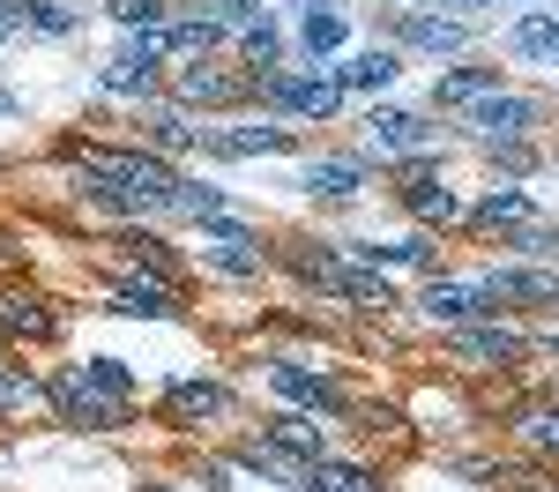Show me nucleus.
Returning <instances> with one entry per match:
<instances>
[{
	"mask_svg": "<svg viewBox=\"0 0 559 492\" xmlns=\"http://www.w3.org/2000/svg\"><path fill=\"white\" fill-rule=\"evenodd\" d=\"M83 187L90 202H105L120 217H173L187 179L157 149H83Z\"/></svg>",
	"mask_w": 559,
	"mask_h": 492,
	"instance_id": "nucleus-1",
	"label": "nucleus"
},
{
	"mask_svg": "<svg viewBox=\"0 0 559 492\" xmlns=\"http://www.w3.org/2000/svg\"><path fill=\"white\" fill-rule=\"evenodd\" d=\"M45 403H52L68 425H90V433H112V425H128V396H120V388H105L90 365H60V373L45 381Z\"/></svg>",
	"mask_w": 559,
	"mask_h": 492,
	"instance_id": "nucleus-2",
	"label": "nucleus"
},
{
	"mask_svg": "<svg viewBox=\"0 0 559 492\" xmlns=\"http://www.w3.org/2000/svg\"><path fill=\"white\" fill-rule=\"evenodd\" d=\"M261 97H269L276 112H299V120H336V105H344V75H321V68H276V75H261Z\"/></svg>",
	"mask_w": 559,
	"mask_h": 492,
	"instance_id": "nucleus-3",
	"label": "nucleus"
},
{
	"mask_svg": "<svg viewBox=\"0 0 559 492\" xmlns=\"http://www.w3.org/2000/svg\"><path fill=\"white\" fill-rule=\"evenodd\" d=\"M157 68H165L157 31H128V38H120V52L105 60V75H97V83L112 89V97H142V105H150V97H157Z\"/></svg>",
	"mask_w": 559,
	"mask_h": 492,
	"instance_id": "nucleus-4",
	"label": "nucleus"
},
{
	"mask_svg": "<svg viewBox=\"0 0 559 492\" xmlns=\"http://www.w3.org/2000/svg\"><path fill=\"white\" fill-rule=\"evenodd\" d=\"M537 120H545V105L522 97V89H492V97H477L471 112H463V128H471L477 142H522Z\"/></svg>",
	"mask_w": 559,
	"mask_h": 492,
	"instance_id": "nucleus-5",
	"label": "nucleus"
},
{
	"mask_svg": "<svg viewBox=\"0 0 559 492\" xmlns=\"http://www.w3.org/2000/svg\"><path fill=\"white\" fill-rule=\"evenodd\" d=\"M112 313H150V321H173L179 313V276L173 268H142V262H128L120 268V284H112Z\"/></svg>",
	"mask_w": 559,
	"mask_h": 492,
	"instance_id": "nucleus-6",
	"label": "nucleus"
},
{
	"mask_svg": "<svg viewBox=\"0 0 559 492\" xmlns=\"http://www.w3.org/2000/svg\"><path fill=\"white\" fill-rule=\"evenodd\" d=\"M432 142H440V134H432L418 112H395V105H373V112H366V149H373V157H432Z\"/></svg>",
	"mask_w": 559,
	"mask_h": 492,
	"instance_id": "nucleus-7",
	"label": "nucleus"
},
{
	"mask_svg": "<svg viewBox=\"0 0 559 492\" xmlns=\"http://www.w3.org/2000/svg\"><path fill=\"white\" fill-rule=\"evenodd\" d=\"M395 194H403V209H411L418 224H463V217H471V209L455 202V187H440L432 157H411V165H403V187H395Z\"/></svg>",
	"mask_w": 559,
	"mask_h": 492,
	"instance_id": "nucleus-8",
	"label": "nucleus"
},
{
	"mask_svg": "<svg viewBox=\"0 0 559 492\" xmlns=\"http://www.w3.org/2000/svg\"><path fill=\"white\" fill-rule=\"evenodd\" d=\"M0 336L8 344H52L60 336V313L45 307L31 284H0Z\"/></svg>",
	"mask_w": 559,
	"mask_h": 492,
	"instance_id": "nucleus-9",
	"label": "nucleus"
},
{
	"mask_svg": "<svg viewBox=\"0 0 559 492\" xmlns=\"http://www.w3.org/2000/svg\"><path fill=\"white\" fill-rule=\"evenodd\" d=\"M202 254H210L224 276H261V231L239 217H210L202 224Z\"/></svg>",
	"mask_w": 559,
	"mask_h": 492,
	"instance_id": "nucleus-10",
	"label": "nucleus"
},
{
	"mask_svg": "<svg viewBox=\"0 0 559 492\" xmlns=\"http://www.w3.org/2000/svg\"><path fill=\"white\" fill-rule=\"evenodd\" d=\"M418 307H426L432 321H448V328H463V321H485V313H500V299L485 291V276H477V284H455V276H432Z\"/></svg>",
	"mask_w": 559,
	"mask_h": 492,
	"instance_id": "nucleus-11",
	"label": "nucleus"
},
{
	"mask_svg": "<svg viewBox=\"0 0 559 492\" xmlns=\"http://www.w3.org/2000/svg\"><path fill=\"white\" fill-rule=\"evenodd\" d=\"M247 89H261V75H247V83H239V75H224V68H210V60H187V68L173 75V97H179V105H239Z\"/></svg>",
	"mask_w": 559,
	"mask_h": 492,
	"instance_id": "nucleus-12",
	"label": "nucleus"
},
{
	"mask_svg": "<svg viewBox=\"0 0 559 492\" xmlns=\"http://www.w3.org/2000/svg\"><path fill=\"white\" fill-rule=\"evenodd\" d=\"M448 351H455V358H477V365H522V358H530V344H522L515 328L463 321V328H448Z\"/></svg>",
	"mask_w": 559,
	"mask_h": 492,
	"instance_id": "nucleus-13",
	"label": "nucleus"
},
{
	"mask_svg": "<svg viewBox=\"0 0 559 492\" xmlns=\"http://www.w3.org/2000/svg\"><path fill=\"white\" fill-rule=\"evenodd\" d=\"M202 149L224 157V165H239V157H276V149H292V128H210Z\"/></svg>",
	"mask_w": 559,
	"mask_h": 492,
	"instance_id": "nucleus-14",
	"label": "nucleus"
},
{
	"mask_svg": "<svg viewBox=\"0 0 559 492\" xmlns=\"http://www.w3.org/2000/svg\"><path fill=\"white\" fill-rule=\"evenodd\" d=\"M269 388L292 396V403H313V410H336V381L321 365H306V358H276L269 365Z\"/></svg>",
	"mask_w": 559,
	"mask_h": 492,
	"instance_id": "nucleus-15",
	"label": "nucleus"
},
{
	"mask_svg": "<svg viewBox=\"0 0 559 492\" xmlns=\"http://www.w3.org/2000/svg\"><path fill=\"white\" fill-rule=\"evenodd\" d=\"M231 410V388L224 381H173L165 388V418L173 425H202V418H224Z\"/></svg>",
	"mask_w": 559,
	"mask_h": 492,
	"instance_id": "nucleus-16",
	"label": "nucleus"
},
{
	"mask_svg": "<svg viewBox=\"0 0 559 492\" xmlns=\"http://www.w3.org/2000/svg\"><path fill=\"white\" fill-rule=\"evenodd\" d=\"M299 187L313 202H350V194H366V165L358 157H313L299 172Z\"/></svg>",
	"mask_w": 559,
	"mask_h": 492,
	"instance_id": "nucleus-17",
	"label": "nucleus"
},
{
	"mask_svg": "<svg viewBox=\"0 0 559 492\" xmlns=\"http://www.w3.org/2000/svg\"><path fill=\"white\" fill-rule=\"evenodd\" d=\"M485 291L492 299H522V307H559V268H492Z\"/></svg>",
	"mask_w": 559,
	"mask_h": 492,
	"instance_id": "nucleus-18",
	"label": "nucleus"
},
{
	"mask_svg": "<svg viewBox=\"0 0 559 492\" xmlns=\"http://www.w3.org/2000/svg\"><path fill=\"white\" fill-rule=\"evenodd\" d=\"M224 38V23H216V15H165V23H157V45H165V60H210V45Z\"/></svg>",
	"mask_w": 559,
	"mask_h": 492,
	"instance_id": "nucleus-19",
	"label": "nucleus"
},
{
	"mask_svg": "<svg viewBox=\"0 0 559 492\" xmlns=\"http://www.w3.org/2000/svg\"><path fill=\"white\" fill-rule=\"evenodd\" d=\"M344 262H358V268H426L432 247L426 239H350Z\"/></svg>",
	"mask_w": 559,
	"mask_h": 492,
	"instance_id": "nucleus-20",
	"label": "nucleus"
},
{
	"mask_svg": "<svg viewBox=\"0 0 559 492\" xmlns=\"http://www.w3.org/2000/svg\"><path fill=\"white\" fill-rule=\"evenodd\" d=\"M344 38H350L344 8H336V0H306V15H299V45H306V52H313V60H329Z\"/></svg>",
	"mask_w": 559,
	"mask_h": 492,
	"instance_id": "nucleus-21",
	"label": "nucleus"
},
{
	"mask_svg": "<svg viewBox=\"0 0 559 492\" xmlns=\"http://www.w3.org/2000/svg\"><path fill=\"white\" fill-rule=\"evenodd\" d=\"M239 463H247V470H261V478H284V485H306V478H313V463H306V455H292L284 441H269V433L239 447Z\"/></svg>",
	"mask_w": 559,
	"mask_h": 492,
	"instance_id": "nucleus-22",
	"label": "nucleus"
},
{
	"mask_svg": "<svg viewBox=\"0 0 559 492\" xmlns=\"http://www.w3.org/2000/svg\"><path fill=\"white\" fill-rule=\"evenodd\" d=\"M500 89V68H448L440 83H432V105H448V112H471L477 97H492Z\"/></svg>",
	"mask_w": 559,
	"mask_h": 492,
	"instance_id": "nucleus-23",
	"label": "nucleus"
},
{
	"mask_svg": "<svg viewBox=\"0 0 559 492\" xmlns=\"http://www.w3.org/2000/svg\"><path fill=\"white\" fill-rule=\"evenodd\" d=\"M471 224H477V231H522V224H537V209H530L522 187H492V194L471 209Z\"/></svg>",
	"mask_w": 559,
	"mask_h": 492,
	"instance_id": "nucleus-24",
	"label": "nucleus"
},
{
	"mask_svg": "<svg viewBox=\"0 0 559 492\" xmlns=\"http://www.w3.org/2000/svg\"><path fill=\"white\" fill-rule=\"evenodd\" d=\"M261 433H269V441H284L292 455H306V463H321V455H329V425H313V418H299V410H276Z\"/></svg>",
	"mask_w": 559,
	"mask_h": 492,
	"instance_id": "nucleus-25",
	"label": "nucleus"
},
{
	"mask_svg": "<svg viewBox=\"0 0 559 492\" xmlns=\"http://www.w3.org/2000/svg\"><path fill=\"white\" fill-rule=\"evenodd\" d=\"M403 45H418V52H463L471 31L455 15H403Z\"/></svg>",
	"mask_w": 559,
	"mask_h": 492,
	"instance_id": "nucleus-26",
	"label": "nucleus"
},
{
	"mask_svg": "<svg viewBox=\"0 0 559 492\" xmlns=\"http://www.w3.org/2000/svg\"><path fill=\"white\" fill-rule=\"evenodd\" d=\"M306 492H388V485H381V470H366V463H336V455H321L313 478H306Z\"/></svg>",
	"mask_w": 559,
	"mask_h": 492,
	"instance_id": "nucleus-27",
	"label": "nucleus"
},
{
	"mask_svg": "<svg viewBox=\"0 0 559 492\" xmlns=\"http://www.w3.org/2000/svg\"><path fill=\"white\" fill-rule=\"evenodd\" d=\"M508 52H515V60H552V52H559V15H552V8L522 15L515 31H508Z\"/></svg>",
	"mask_w": 559,
	"mask_h": 492,
	"instance_id": "nucleus-28",
	"label": "nucleus"
},
{
	"mask_svg": "<svg viewBox=\"0 0 559 492\" xmlns=\"http://www.w3.org/2000/svg\"><path fill=\"white\" fill-rule=\"evenodd\" d=\"M142 128H150L157 149H194V142H202V128L187 120V105H150V112H142Z\"/></svg>",
	"mask_w": 559,
	"mask_h": 492,
	"instance_id": "nucleus-29",
	"label": "nucleus"
},
{
	"mask_svg": "<svg viewBox=\"0 0 559 492\" xmlns=\"http://www.w3.org/2000/svg\"><path fill=\"white\" fill-rule=\"evenodd\" d=\"M344 75V89H388L395 75H403V60H395V45H373V52H358L350 68H336Z\"/></svg>",
	"mask_w": 559,
	"mask_h": 492,
	"instance_id": "nucleus-30",
	"label": "nucleus"
},
{
	"mask_svg": "<svg viewBox=\"0 0 559 492\" xmlns=\"http://www.w3.org/2000/svg\"><path fill=\"white\" fill-rule=\"evenodd\" d=\"M75 8L68 0H23V31H38V38H75Z\"/></svg>",
	"mask_w": 559,
	"mask_h": 492,
	"instance_id": "nucleus-31",
	"label": "nucleus"
},
{
	"mask_svg": "<svg viewBox=\"0 0 559 492\" xmlns=\"http://www.w3.org/2000/svg\"><path fill=\"white\" fill-rule=\"evenodd\" d=\"M239 52H247V68H254V75H276V60H284V38H276V23H254V31H239Z\"/></svg>",
	"mask_w": 559,
	"mask_h": 492,
	"instance_id": "nucleus-32",
	"label": "nucleus"
},
{
	"mask_svg": "<svg viewBox=\"0 0 559 492\" xmlns=\"http://www.w3.org/2000/svg\"><path fill=\"white\" fill-rule=\"evenodd\" d=\"M31 403H45V381H31L23 365L0 358V410H31Z\"/></svg>",
	"mask_w": 559,
	"mask_h": 492,
	"instance_id": "nucleus-33",
	"label": "nucleus"
},
{
	"mask_svg": "<svg viewBox=\"0 0 559 492\" xmlns=\"http://www.w3.org/2000/svg\"><path fill=\"white\" fill-rule=\"evenodd\" d=\"M522 441L545 447V455H559V403H545V410H522Z\"/></svg>",
	"mask_w": 559,
	"mask_h": 492,
	"instance_id": "nucleus-34",
	"label": "nucleus"
},
{
	"mask_svg": "<svg viewBox=\"0 0 559 492\" xmlns=\"http://www.w3.org/2000/svg\"><path fill=\"white\" fill-rule=\"evenodd\" d=\"M210 15L224 23V31H254V23H269V8H261V0H210Z\"/></svg>",
	"mask_w": 559,
	"mask_h": 492,
	"instance_id": "nucleus-35",
	"label": "nucleus"
},
{
	"mask_svg": "<svg viewBox=\"0 0 559 492\" xmlns=\"http://www.w3.org/2000/svg\"><path fill=\"white\" fill-rule=\"evenodd\" d=\"M112 23H128V31H157V23H165V0H112Z\"/></svg>",
	"mask_w": 559,
	"mask_h": 492,
	"instance_id": "nucleus-36",
	"label": "nucleus"
},
{
	"mask_svg": "<svg viewBox=\"0 0 559 492\" xmlns=\"http://www.w3.org/2000/svg\"><path fill=\"white\" fill-rule=\"evenodd\" d=\"M522 254H537V262H559V231L552 224H522V231H508Z\"/></svg>",
	"mask_w": 559,
	"mask_h": 492,
	"instance_id": "nucleus-37",
	"label": "nucleus"
},
{
	"mask_svg": "<svg viewBox=\"0 0 559 492\" xmlns=\"http://www.w3.org/2000/svg\"><path fill=\"white\" fill-rule=\"evenodd\" d=\"M90 373H97V381H105V388H120V396H128V388H134L128 358H90Z\"/></svg>",
	"mask_w": 559,
	"mask_h": 492,
	"instance_id": "nucleus-38",
	"label": "nucleus"
},
{
	"mask_svg": "<svg viewBox=\"0 0 559 492\" xmlns=\"http://www.w3.org/2000/svg\"><path fill=\"white\" fill-rule=\"evenodd\" d=\"M463 8H485V0H463Z\"/></svg>",
	"mask_w": 559,
	"mask_h": 492,
	"instance_id": "nucleus-39",
	"label": "nucleus"
},
{
	"mask_svg": "<svg viewBox=\"0 0 559 492\" xmlns=\"http://www.w3.org/2000/svg\"><path fill=\"white\" fill-rule=\"evenodd\" d=\"M552 68H559V52H552Z\"/></svg>",
	"mask_w": 559,
	"mask_h": 492,
	"instance_id": "nucleus-40",
	"label": "nucleus"
},
{
	"mask_svg": "<svg viewBox=\"0 0 559 492\" xmlns=\"http://www.w3.org/2000/svg\"><path fill=\"white\" fill-rule=\"evenodd\" d=\"M142 492H157V485H142Z\"/></svg>",
	"mask_w": 559,
	"mask_h": 492,
	"instance_id": "nucleus-41",
	"label": "nucleus"
}]
</instances>
